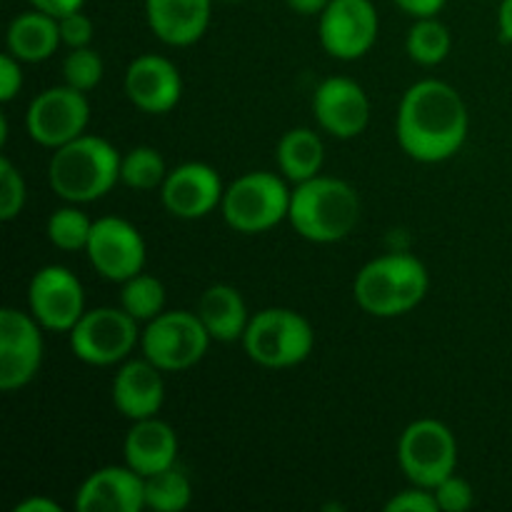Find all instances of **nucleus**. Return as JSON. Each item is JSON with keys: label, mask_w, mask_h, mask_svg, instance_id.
Segmentation results:
<instances>
[{"label": "nucleus", "mask_w": 512, "mask_h": 512, "mask_svg": "<svg viewBox=\"0 0 512 512\" xmlns=\"http://www.w3.org/2000/svg\"><path fill=\"white\" fill-rule=\"evenodd\" d=\"M470 133V113L458 88L425 78L403 93L395 135L408 158L433 165L455 158Z\"/></svg>", "instance_id": "f257e3e1"}, {"label": "nucleus", "mask_w": 512, "mask_h": 512, "mask_svg": "<svg viewBox=\"0 0 512 512\" xmlns=\"http://www.w3.org/2000/svg\"><path fill=\"white\" fill-rule=\"evenodd\" d=\"M120 160L123 155L110 140L83 133L50 155V190L65 203H95L120 183Z\"/></svg>", "instance_id": "f03ea898"}, {"label": "nucleus", "mask_w": 512, "mask_h": 512, "mask_svg": "<svg viewBox=\"0 0 512 512\" xmlns=\"http://www.w3.org/2000/svg\"><path fill=\"white\" fill-rule=\"evenodd\" d=\"M360 210V195L348 180L320 173L293 188L288 223L310 243L333 245L358 228Z\"/></svg>", "instance_id": "7ed1b4c3"}, {"label": "nucleus", "mask_w": 512, "mask_h": 512, "mask_svg": "<svg viewBox=\"0 0 512 512\" xmlns=\"http://www.w3.org/2000/svg\"><path fill=\"white\" fill-rule=\"evenodd\" d=\"M430 290V273L423 260L410 253L373 258L353 280V298L373 318H400L418 308Z\"/></svg>", "instance_id": "20e7f679"}, {"label": "nucleus", "mask_w": 512, "mask_h": 512, "mask_svg": "<svg viewBox=\"0 0 512 512\" xmlns=\"http://www.w3.org/2000/svg\"><path fill=\"white\" fill-rule=\"evenodd\" d=\"M285 175L270 170H250L225 185L220 213L228 228L240 235H260L278 228L290 215L293 190Z\"/></svg>", "instance_id": "39448f33"}, {"label": "nucleus", "mask_w": 512, "mask_h": 512, "mask_svg": "<svg viewBox=\"0 0 512 512\" xmlns=\"http://www.w3.org/2000/svg\"><path fill=\"white\" fill-rule=\"evenodd\" d=\"M245 355L265 370H285L313 355L315 330L303 313L293 308H265L250 318L243 335Z\"/></svg>", "instance_id": "423d86ee"}, {"label": "nucleus", "mask_w": 512, "mask_h": 512, "mask_svg": "<svg viewBox=\"0 0 512 512\" xmlns=\"http://www.w3.org/2000/svg\"><path fill=\"white\" fill-rule=\"evenodd\" d=\"M210 338L195 310H163L145 323L140 335V353L163 373H183L208 355Z\"/></svg>", "instance_id": "0eeeda50"}, {"label": "nucleus", "mask_w": 512, "mask_h": 512, "mask_svg": "<svg viewBox=\"0 0 512 512\" xmlns=\"http://www.w3.org/2000/svg\"><path fill=\"white\" fill-rule=\"evenodd\" d=\"M140 323L123 308L85 310L83 318L68 333L75 358L93 368H110L130 358L140 345Z\"/></svg>", "instance_id": "6e6552de"}, {"label": "nucleus", "mask_w": 512, "mask_h": 512, "mask_svg": "<svg viewBox=\"0 0 512 512\" xmlns=\"http://www.w3.org/2000/svg\"><path fill=\"white\" fill-rule=\"evenodd\" d=\"M398 465L410 483L433 490L458 470V440L453 430L435 418L410 423L400 433Z\"/></svg>", "instance_id": "1a4fd4ad"}, {"label": "nucleus", "mask_w": 512, "mask_h": 512, "mask_svg": "<svg viewBox=\"0 0 512 512\" xmlns=\"http://www.w3.org/2000/svg\"><path fill=\"white\" fill-rule=\"evenodd\" d=\"M85 95L88 93H80L65 83L35 95L25 110V130L30 140L55 150L80 138L90 123V103Z\"/></svg>", "instance_id": "9d476101"}, {"label": "nucleus", "mask_w": 512, "mask_h": 512, "mask_svg": "<svg viewBox=\"0 0 512 512\" xmlns=\"http://www.w3.org/2000/svg\"><path fill=\"white\" fill-rule=\"evenodd\" d=\"M85 255L100 278L120 285L133 275L143 273L148 248H145L143 233L130 220L103 215L93 223Z\"/></svg>", "instance_id": "9b49d317"}, {"label": "nucleus", "mask_w": 512, "mask_h": 512, "mask_svg": "<svg viewBox=\"0 0 512 512\" xmlns=\"http://www.w3.org/2000/svg\"><path fill=\"white\" fill-rule=\"evenodd\" d=\"M318 18L320 45L343 63L368 55L378 40L380 15L373 0H333Z\"/></svg>", "instance_id": "f8f14e48"}, {"label": "nucleus", "mask_w": 512, "mask_h": 512, "mask_svg": "<svg viewBox=\"0 0 512 512\" xmlns=\"http://www.w3.org/2000/svg\"><path fill=\"white\" fill-rule=\"evenodd\" d=\"M43 325L30 310H0V390L13 393L35 380L43 365Z\"/></svg>", "instance_id": "ddd939ff"}, {"label": "nucleus", "mask_w": 512, "mask_h": 512, "mask_svg": "<svg viewBox=\"0 0 512 512\" xmlns=\"http://www.w3.org/2000/svg\"><path fill=\"white\" fill-rule=\"evenodd\" d=\"M28 310L43 330L50 333H70L73 325L83 318L85 288L73 270L63 265H45L35 270L28 285Z\"/></svg>", "instance_id": "4468645a"}, {"label": "nucleus", "mask_w": 512, "mask_h": 512, "mask_svg": "<svg viewBox=\"0 0 512 512\" xmlns=\"http://www.w3.org/2000/svg\"><path fill=\"white\" fill-rule=\"evenodd\" d=\"M225 185L220 173L208 163L190 160L168 170V178L160 185V200L165 210L178 220H200L220 208Z\"/></svg>", "instance_id": "2eb2a0df"}, {"label": "nucleus", "mask_w": 512, "mask_h": 512, "mask_svg": "<svg viewBox=\"0 0 512 512\" xmlns=\"http://www.w3.org/2000/svg\"><path fill=\"white\" fill-rule=\"evenodd\" d=\"M313 115L320 130L338 140H353L370 123V98L360 83L345 75L325 78L313 93Z\"/></svg>", "instance_id": "dca6fc26"}, {"label": "nucleus", "mask_w": 512, "mask_h": 512, "mask_svg": "<svg viewBox=\"0 0 512 512\" xmlns=\"http://www.w3.org/2000/svg\"><path fill=\"white\" fill-rule=\"evenodd\" d=\"M125 95L148 115H165L183 98V75L178 65L158 53H145L130 60L125 70Z\"/></svg>", "instance_id": "f3484780"}, {"label": "nucleus", "mask_w": 512, "mask_h": 512, "mask_svg": "<svg viewBox=\"0 0 512 512\" xmlns=\"http://www.w3.org/2000/svg\"><path fill=\"white\" fill-rule=\"evenodd\" d=\"M73 508L78 512L145 510V478L130 465H105L80 483Z\"/></svg>", "instance_id": "a211bd4d"}, {"label": "nucleus", "mask_w": 512, "mask_h": 512, "mask_svg": "<svg viewBox=\"0 0 512 512\" xmlns=\"http://www.w3.org/2000/svg\"><path fill=\"white\" fill-rule=\"evenodd\" d=\"M110 398H113L115 410L130 423L160 415L165 405L163 370L150 363L145 355L128 358L113 375Z\"/></svg>", "instance_id": "6ab92c4d"}, {"label": "nucleus", "mask_w": 512, "mask_h": 512, "mask_svg": "<svg viewBox=\"0 0 512 512\" xmlns=\"http://www.w3.org/2000/svg\"><path fill=\"white\" fill-rule=\"evenodd\" d=\"M215 0H145V18L160 43L188 48L208 33Z\"/></svg>", "instance_id": "aec40b11"}, {"label": "nucleus", "mask_w": 512, "mask_h": 512, "mask_svg": "<svg viewBox=\"0 0 512 512\" xmlns=\"http://www.w3.org/2000/svg\"><path fill=\"white\" fill-rule=\"evenodd\" d=\"M178 450V433L158 415L135 420L123 443L125 465H130L143 478L178 465Z\"/></svg>", "instance_id": "412c9836"}, {"label": "nucleus", "mask_w": 512, "mask_h": 512, "mask_svg": "<svg viewBox=\"0 0 512 512\" xmlns=\"http://www.w3.org/2000/svg\"><path fill=\"white\" fill-rule=\"evenodd\" d=\"M203 325L208 328L213 343H238L253 315L248 313L243 293L228 283H215L200 295L198 310Z\"/></svg>", "instance_id": "4be33fe9"}, {"label": "nucleus", "mask_w": 512, "mask_h": 512, "mask_svg": "<svg viewBox=\"0 0 512 512\" xmlns=\"http://www.w3.org/2000/svg\"><path fill=\"white\" fill-rule=\"evenodd\" d=\"M60 43L63 40H60L58 18L35 8L15 15L5 33L8 53L15 55L20 63H43V60L53 58Z\"/></svg>", "instance_id": "5701e85b"}, {"label": "nucleus", "mask_w": 512, "mask_h": 512, "mask_svg": "<svg viewBox=\"0 0 512 512\" xmlns=\"http://www.w3.org/2000/svg\"><path fill=\"white\" fill-rule=\"evenodd\" d=\"M275 163H278L280 175H285L295 185L315 178L325 165L323 138L313 128H290L278 140Z\"/></svg>", "instance_id": "b1692460"}, {"label": "nucleus", "mask_w": 512, "mask_h": 512, "mask_svg": "<svg viewBox=\"0 0 512 512\" xmlns=\"http://www.w3.org/2000/svg\"><path fill=\"white\" fill-rule=\"evenodd\" d=\"M405 50H408L410 60L423 68H433L440 65L453 50V35L443 20L435 18H418L408 30L405 38Z\"/></svg>", "instance_id": "393cba45"}, {"label": "nucleus", "mask_w": 512, "mask_h": 512, "mask_svg": "<svg viewBox=\"0 0 512 512\" xmlns=\"http://www.w3.org/2000/svg\"><path fill=\"white\" fill-rule=\"evenodd\" d=\"M193 503V483L173 465L145 478V508L155 512H180Z\"/></svg>", "instance_id": "a878e982"}, {"label": "nucleus", "mask_w": 512, "mask_h": 512, "mask_svg": "<svg viewBox=\"0 0 512 512\" xmlns=\"http://www.w3.org/2000/svg\"><path fill=\"white\" fill-rule=\"evenodd\" d=\"M120 308L133 315L138 323H150L165 310L163 280L150 273H138L120 283Z\"/></svg>", "instance_id": "bb28decb"}, {"label": "nucleus", "mask_w": 512, "mask_h": 512, "mask_svg": "<svg viewBox=\"0 0 512 512\" xmlns=\"http://www.w3.org/2000/svg\"><path fill=\"white\" fill-rule=\"evenodd\" d=\"M93 223L95 220H90L80 210V205L68 203L50 213L45 233H48V240L53 243V248L63 250V253H80V250L88 248Z\"/></svg>", "instance_id": "cd10ccee"}, {"label": "nucleus", "mask_w": 512, "mask_h": 512, "mask_svg": "<svg viewBox=\"0 0 512 512\" xmlns=\"http://www.w3.org/2000/svg\"><path fill=\"white\" fill-rule=\"evenodd\" d=\"M168 178V165H165L160 150L150 145L130 148L120 160V183L130 190H160L163 180Z\"/></svg>", "instance_id": "c85d7f7f"}, {"label": "nucleus", "mask_w": 512, "mask_h": 512, "mask_svg": "<svg viewBox=\"0 0 512 512\" xmlns=\"http://www.w3.org/2000/svg\"><path fill=\"white\" fill-rule=\"evenodd\" d=\"M105 75L103 58L98 50L88 48H73L68 50L63 60V83L70 88L80 90V93H90L100 85Z\"/></svg>", "instance_id": "c756f323"}, {"label": "nucleus", "mask_w": 512, "mask_h": 512, "mask_svg": "<svg viewBox=\"0 0 512 512\" xmlns=\"http://www.w3.org/2000/svg\"><path fill=\"white\" fill-rule=\"evenodd\" d=\"M28 200V185L23 173L10 163L8 158L0 160V220L10 223L18 218Z\"/></svg>", "instance_id": "7c9ffc66"}, {"label": "nucleus", "mask_w": 512, "mask_h": 512, "mask_svg": "<svg viewBox=\"0 0 512 512\" xmlns=\"http://www.w3.org/2000/svg\"><path fill=\"white\" fill-rule=\"evenodd\" d=\"M433 495L435 500H438L440 512H465L475 505L473 485L465 478H460L458 473L448 475L443 483L435 485Z\"/></svg>", "instance_id": "2f4dec72"}, {"label": "nucleus", "mask_w": 512, "mask_h": 512, "mask_svg": "<svg viewBox=\"0 0 512 512\" xmlns=\"http://www.w3.org/2000/svg\"><path fill=\"white\" fill-rule=\"evenodd\" d=\"M60 25V40L68 50L73 48H88L93 43V35H95V25L90 20V15H85L83 10H75V13L63 15L58 18Z\"/></svg>", "instance_id": "473e14b6"}, {"label": "nucleus", "mask_w": 512, "mask_h": 512, "mask_svg": "<svg viewBox=\"0 0 512 512\" xmlns=\"http://www.w3.org/2000/svg\"><path fill=\"white\" fill-rule=\"evenodd\" d=\"M385 512H440L433 490L410 483L408 490H400L385 503Z\"/></svg>", "instance_id": "72a5a7b5"}, {"label": "nucleus", "mask_w": 512, "mask_h": 512, "mask_svg": "<svg viewBox=\"0 0 512 512\" xmlns=\"http://www.w3.org/2000/svg\"><path fill=\"white\" fill-rule=\"evenodd\" d=\"M23 88V63L15 55L3 53L0 58V100L10 103Z\"/></svg>", "instance_id": "f704fd0d"}, {"label": "nucleus", "mask_w": 512, "mask_h": 512, "mask_svg": "<svg viewBox=\"0 0 512 512\" xmlns=\"http://www.w3.org/2000/svg\"><path fill=\"white\" fill-rule=\"evenodd\" d=\"M403 13H408L410 18H435L440 15V10L445 8L448 0H393Z\"/></svg>", "instance_id": "c9c22d12"}, {"label": "nucleus", "mask_w": 512, "mask_h": 512, "mask_svg": "<svg viewBox=\"0 0 512 512\" xmlns=\"http://www.w3.org/2000/svg\"><path fill=\"white\" fill-rule=\"evenodd\" d=\"M30 5L35 10L53 15V18H63V15L75 13V10H83L85 0H30Z\"/></svg>", "instance_id": "e433bc0d"}, {"label": "nucleus", "mask_w": 512, "mask_h": 512, "mask_svg": "<svg viewBox=\"0 0 512 512\" xmlns=\"http://www.w3.org/2000/svg\"><path fill=\"white\" fill-rule=\"evenodd\" d=\"M15 512H63V508L45 495H30L15 505Z\"/></svg>", "instance_id": "4c0bfd02"}, {"label": "nucleus", "mask_w": 512, "mask_h": 512, "mask_svg": "<svg viewBox=\"0 0 512 512\" xmlns=\"http://www.w3.org/2000/svg\"><path fill=\"white\" fill-rule=\"evenodd\" d=\"M288 3V8L293 10V13L298 15H305V18H310V15H320L325 8H328L333 0H285Z\"/></svg>", "instance_id": "58836bf2"}, {"label": "nucleus", "mask_w": 512, "mask_h": 512, "mask_svg": "<svg viewBox=\"0 0 512 512\" xmlns=\"http://www.w3.org/2000/svg\"><path fill=\"white\" fill-rule=\"evenodd\" d=\"M498 30L505 43H512V0H500Z\"/></svg>", "instance_id": "ea45409f"}, {"label": "nucleus", "mask_w": 512, "mask_h": 512, "mask_svg": "<svg viewBox=\"0 0 512 512\" xmlns=\"http://www.w3.org/2000/svg\"><path fill=\"white\" fill-rule=\"evenodd\" d=\"M220 3H243V0H220Z\"/></svg>", "instance_id": "a19ab883"}]
</instances>
